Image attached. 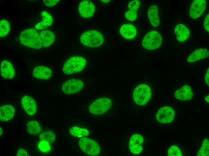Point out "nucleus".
Returning <instances> with one entry per match:
<instances>
[{
	"label": "nucleus",
	"instance_id": "1",
	"mask_svg": "<svg viewBox=\"0 0 209 156\" xmlns=\"http://www.w3.org/2000/svg\"><path fill=\"white\" fill-rule=\"evenodd\" d=\"M19 39L21 44L29 47L39 49L43 46L39 34L34 28L24 30L19 34Z\"/></svg>",
	"mask_w": 209,
	"mask_h": 156
},
{
	"label": "nucleus",
	"instance_id": "2",
	"mask_svg": "<svg viewBox=\"0 0 209 156\" xmlns=\"http://www.w3.org/2000/svg\"><path fill=\"white\" fill-rule=\"evenodd\" d=\"M86 64V59L83 57L76 56L71 57L64 63L62 71L66 74H71L82 70Z\"/></svg>",
	"mask_w": 209,
	"mask_h": 156
},
{
	"label": "nucleus",
	"instance_id": "3",
	"mask_svg": "<svg viewBox=\"0 0 209 156\" xmlns=\"http://www.w3.org/2000/svg\"><path fill=\"white\" fill-rule=\"evenodd\" d=\"M81 43L84 45L91 47L101 46L104 42L102 34L95 30H90L83 33L80 37Z\"/></svg>",
	"mask_w": 209,
	"mask_h": 156
},
{
	"label": "nucleus",
	"instance_id": "4",
	"mask_svg": "<svg viewBox=\"0 0 209 156\" xmlns=\"http://www.w3.org/2000/svg\"><path fill=\"white\" fill-rule=\"evenodd\" d=\"M151 91L150 87L147 85L141 84L134 89L133 97L135 103L139 105L146 104L151 97Z\"/></svg>",
	"mask_w": 209,
	"mask_h": 156
},
{
	"label": "nucleus",
	"instance_id": "5",
	"mask_svg": "<svg viewBox=\"0 0 209 156\" xmlns=\"http://www.w3.org/2000/svg\"><path fill=\"white\" fill-rule=\"evenodd\" d=\"M162 42L161 34L157 31L153 30L147 33L144 37L142 45L146 49L152 50L159 48Z\"/></svg>",
	"mask_w": 209,
	"mask_h": 156
},
{
	"label": "nucleus",
	"instance_id": "6",
	"mask_svg": "<svg viewBox=\"0 0 209 156\" xmlns=\"http://www.w3.org/2000/svg\"><path fill=\"white\" fill-rule=\"evenodd\" d=\"M112 105L111 100L107 98H98L89 105V110L92 114L100 115L108 111Z\"/></svg>",
	"mask_w": 209,
	"mask_h": 156
},
{
	"label": "nucleus",
	"instance_id": "7",
	"mask_svg": "<svg viewBox=\"0 0 209 156\" xmlns=\"http://www.w3.org/2000/svg\"><path fill=\"white\" fill-rule=\"evenodd\" d=\"M78 144L81 149L88 155L96 156L100 152L98 144L91 139L85 137H81L78 140Z\"/></svg>",
	"mask_w": 209,
	"mask_h": 156
},
{
	"label": "nucleus",
	"instance_id": "8",
	"mask_svg": "<svg viewBox=\"0 0 209 156\" xmlns=\"http://www.w3.org/2000/svg\"><path fill=\"white\" fill-rule=\"evenodd\" d=\"M83 86V81L76 79H71L65 81L62 86L63 92L67 94L76 93L82 89Z\"/></svg>",
	"mask_w": 209,
	"mask_h": 156
},
{
	"label": "nucleus",
	"instance_id": "9",
	"mask_svg": "<svg viewBox=\"0 0 209 156\" xmlns=\"http://www.w3.org/2000/svg\"><path fill=\"white\" fill-rule=\"evenodd\" d=\"M175 112L171 107L164 106L161 108L156 115L158 121L162 123H169L174 119Z\"/></svg>",
	"mask_w": 209,
	"mask_h": 156
},
{
	"label": "nucleus",
	"instance_id": "10",
	"mask_svg": "<svg viewBox=\"0 0 209 156\" xmlns=\"http://www.w3.org/2000/svg\"><path fill=\"white\" fill-rule=\"evenodd\" d=\"M206 1L204 0H195L192 3L189 10L190 16L192 19L197 18L201 16L205 10Z\"/></svg>",
	"mask_w": 209,
	"mask_h": 156
},
{
	"label": "nucleus",
	"instance_id": "11",
	"mask_svg": "<svg viewBox=\"0 0 209 156\" xmlns=\"http://www.w3.org/2000/svg\"><path fill=\"white\" fill-rule=\"evenodd\" d=\"M144 139L142 136L139 134H134L131 137L129 142L130 151L133 154H138L143 150L142 145Z\"/></svg>",
	"mask_w": 209,
	"mask_h": 156
},
{
	"label": "nucleus",
	"instance_id": "12",
	"mask_svg": "<svg viewBox=\"0 0 209 156\" xmlns=\"http://www.w3.org/2000/svg\"><path fill=\"white\" fill-rule=\"evenodd\" d=\"M78 10L81 16L84 18H89L94 14L95 8L92 2L89 0H84L80 3Z\"/></svg>",
	"mask_w": 209,
	"mask_h": 156
},
{
	"label": "nucleus",
	"instance_id": "13",
	"mask_svg": "<svg viewBox=\"0 0 209 156\" xmlns=\"http://www.w3.org/2000/svg\"><path fill=\"white\" fill-rule=\"evenodd\" d=\"M21 103L23 109L28 115L32 116L35 114L37 110L36 103L32 97L24 96L21 99Z\"/></svg>",
	"mask_w": 209,
	"mask_h": 156
},
{
	"label": "nucleus",
	"instance_id": "14",
	"mask_svg": "<svg viewBox=\"0 0 209 156\" xmlns=\"http://www.w3.org/2000/svg\"><path fill=\"white\" fill-rule=\"evenodd\" d=\"M0 72L2 77L7 79H12L15 76V70L13 65L7 60H4L1 63Z\"/></svg>",
	"mask_w": 209,
	"mask_h": 156
},
{
	"label": "nucleus",
	"instance_id": "15",
	"mask_svg": "<svg viewBox=\"0 0 209 156\" xmlns=\"http://www.w3.org/2000/svg\"><path fill=\"white\" fill-rule=\"evenodd\" d=\"M32 74L36 79L47 80L51 76L52 72L48 67L43 66H38L33 68Z\"/></svg>",
	"mask_w": 209,
	"mask_h": 156
},
{
	"label": "nucleus",
	"instance_id": "16",
	"mask_svg": "<svg viewBox=\"0 0 209 156\" xmlns=\"http://www.w3.org/2000/svg\"><path fill=\"white\" fill-rule=\"evenodd\" d=\"M174 96L179 100L187 101L192 98L193 93L189 86L184 85L175 91Z\"/></svg>",
	"mask_w": 209,
	"mask_h": 156
},
{
	"label": "nucleus",
	"instance_id": "17",
	"mask_svg": "<svg viewBox=\"0 0 209 156\" xmlns=\"http://www.w3.org/2000/svg\"><path fill=\"white\" fill-rule=\"evenodd\" d=\"M140 4V1L138 0H133L129 2L128 5L129 10L125 14V16L127 20L133 21L136 20L137 10Z\"/></svg>",
	"mask_w": 209,
	"mask_h": 156
},
{
	"label": "nucleus",
	"instance_id": "18",
	"mask_svg": "<svg viewBox=\"0 0 209 156\" xmlns=\"http://www.w3.org/2000/svg\"><path fill=\"white\" fill-rule=\"evenodd\" d=\"M209 51L205 48H199L194 51L188 57L187 62L189 63L195 62L198 60L208 57Z\"/></svg>",
	"mask_w": 209,
	"mask_h": 156
},
{
	"label": "nucleus",
	"instance_id": "19",
	"mask_svg": "<svg viewBox=\"0 0 209 156\" xmlns=\"http://www.w3.org/2000/svg\"><path fill=\"white\" fill-rule=\"evenodd\" d=\"M120 32L121 35L127 39L133 38L137 34V30L135 27L130 24H124L121 27Z\"/></svg>",
	"mask_w": 209,
	"mask_h": 156
},
{
	"label": "nucleus",
	"instance_id": "20",
	"mask_svg": "<svg viewBox=\"0 0 209 156\" xmlns=\"http://www.w3.org/2000/svg\"><path fill=\"white\" fill-rule=\"evenodd\" d=\"M174 32L177 40L180 42H183L187 39L190 35L188 28L182 24H179L176 26Z\"/></svg>",
	"mask_w": 209,
	"mask_h": 156
},
{
	"label": "nucleus",
	"instance_id": "21",
	"mask_svg": "<svg viewBox=\"0 0 209 156\" xmlns=\"http://www.w3.org/2000/svg\"><path fill=\"white\" fill-rule=\"evenodd\" d=\"M15 110L14 107L10 105H4L0 108V119L2 121H8L14 116Z\"/></svg>",
	"mask_w": 209,
	"mask_h": 156
},
{
	"label": "nucleus",
	"instance_id": "22",
	"mask_svg": "<svg viewBox=\"0 0 209 156\" xmlns=\"http://www.w3.org/2000/svg\"><path fill=\"white\" fill-rule=\"evenodd\" d=\"M147 15L152 26L153 27L158 26L159 24L158 8L155 5H151L147 11Z\"/></svg>",
	"mask_w": 209,
	"mask_h": 156
},
{
	"label": "nucleus",
	"instance_id": "23",
	"mask_svg": "<svg viewBox=\"0 0 209 156\" xmlns=\"http://www.w3.org/2000/svg\"><path fill=\"white\" fill-rule=\"evenodd\" d=\"M42 20L37 24L35 28L38 30H44L47 27L50 26L53 24V18L52 16L46 11H43L41 13Z\"/></svg>",
	"mask_w": 209,
	"mask_h": 156
},
{
	"label": "nucleus",
	"instance_id": "24",
	"mask_svg": "<svg viewBox=\"0 0 209 156\" xmlns=\"http://www.w3.org/2000/svg\"><path fill=\"white\" fill-rule=\"evenodd\" d=\"M39 34L44 47H47L50 46L54 42L55 40L54 34L50 31H42L40 32Z\"/></svg>",
	"mask_w": 209,
	"mask_h": 156
},
{
	"label": "nucleus",
	"instance_id": "25",
	"mask_svg": "<svg viewBox=\"0 0 209 156\" xmlns=\"http://www.w3.org/2000/svg\"><path fill=\"white\" fill-rule=\"evenodd\" d=\"M71 135L74 137L81 138L89 135V130L77 126H73L69 130Z\"/></svg>",
	"mask_w": 209,
	"mask_h": 156
},
{
	"label": "nucleus",
	"instance_id": "26",
	"mask_svg": "<svg viewBox=\"0 0 209 156\" xmlns=\"http://www.w3.org/2000/svg\"><path fill=\"white\" fill-rule=\"evenodd\" d=\"M27 129L29 134L33 135L38 134L41 130L38 123L35 120L30 121L28 123Z\"/></svg>",
	"mask_w": 209,
	"mask_h": 156
},
{
	"label": "nucleus",
	"instance_id": "27",
	"mask_svg": "<svg viewBox=\"0 0 209 156\" xmlns=\"http://www.w3.org/2000/svg\"><path fill=\"white\" fill-rule=\"evenodd\" d=\"M39 138L41 140L47 141L50 144L55 141V136L53 132L47 130L41 133L40 135Z\"/></svg>",
	"mask_w": 209,
	"mask_h": 156
},
{
	"label": "nucleus",
	"instance_id": "28",
	"mask_svg": "<svg viewBox=\"0 0 209 156\" xmlns=\"http://www.w3.org/2000/svg\"><path fill=\"white\" fill-rule=\"evenodd\" d=\"M197 156H209V141L207 139L203 141L201 148L197 152Z\"/></svg>",
	"mask_w": 209,
	"mask_h": 156
},
{
	"label": "nucleus",
	"instance_id": "29",
	"mask_svg": "<svg viewBox=\"0 0 209 156\" xmlns=\"http://www.w3.org/2000/svg\"><path fill=\"white\" fill-rule=\"evenodd\" d=\"M10 25L8 21L3 20L0 22V36L3 37L7 35L10 30Z\"/></svg>",
	"mask_w": 209,
	"mask_h": 156
},
{
	"label": "nucleus",
	"instance_id": "30",
	"mask_svg": "<svg viewBox=\"0 0 209 156\" xmlns=\"http://www.w3.org/2000/svg\"><path fill=\"white\" fill-rule=\"evenodd\" d=\"M168 155L169 156H182V153L179 148L176 146H172L168 149Z\"/></svg>",
	"mask_w": 209,
	"mask_h": 156
},
{
	"label": "nucleus",
	"instance_id": "31",
	"mask_svg": "<svg viewBox=\"0 0 209 156\" xmlns=\"http://www.w3.org/2000/svg\"><path fill=\"white\" fill-rule=\"evenodd\" d=\"M38 147L42 152H47L50 149V144L47 142L41 140L38 143Z\"/></svg>",
	"mask_w": 209,
	"mask_h": 156
},
{
	"label": "nucleus",
	"instance_id": "32",
	"mask_svg": "<svg viewBox=\"0 0 209 156\" xmlns=\"http://www.w3.org/2000/svg\"><path fill=\"white\" fill-rule=\"evenodd\" d=\"M44 4L48 7L53 6L56 4L59 1V0H43Z\"/></svg>",
	"mask_w": 209,
	"mask_h": 156
},
{
	"label": "nucleus",
	"instance_id": "33",
	"mask_svg": "<svg viewBox=\"0 0 209 156\" xmlns=\"http://www.w3.org/2000/svg\"><path fill=\"white\" fill-rule=\"evenodd\" d=\"M209 14L206 16L204 20V26L205 30L208 32L209 31Z\"/></svg>",
	"mask_w": 209,
	"mask_h": 156
},
{
	"label": "nucleus",
	"instance_id": "34",
	"mask_svg": "<svg viewBox=\"0 0 209 156\" xmlns=\"http://www.w3.org/2000/svg\"><path fill=\"white\" fill-rule=\"evenodd\" d=\"M17 156H29L27 152L24 149L22 148H20L17 151Z\"/></svg>",
	"mask_w": 209,
	"mask_h": 156
},
{
	"label": "nucleus",
	"instance_id": "35",
	"mask_svg": "<svg viewBox=\"0 0 209 156\" xmlns=\"http://www.w3.org/2000/svg\"><path fill=\"white\" fill-rule=\"evenodd\" d=\"M209 68L207 70L205 76V80L206 83L209 86Z\"/></svg>",
	"mask_w": 209,
	"mask_h": 156
},
{
	"label": "nucleus",
	"instance_id": "36",
	"mask_svg": "<svg viewBox=\"0 0 209 156\" xmlns=\"http://www.w3.org/2000/svg\"><path fill=\"white\" fill-rule=\"evenodd\" d=\"M209 95H207L205 97V100L207 102H209Z\"/></svg>",
	"mask_w": 209,
	"mask_h": 156
},
{
	"label": "nucleus",
	"instance_id": "37",
	"mask_svg": "<svg viewBox=\"0 0 209 156\" xmlns=\"http://www.w3.org/2000/svg\"><path fill=\"white\" fill-rule=\"evenodd\" d=\"M101 1L102 2H103L104 3H107L109 2L110 1V0H101Z\"/></svg>",
	"mask_w": 209,
	"mask_h": 156
},
{
	"label": "nucleus",
	"instance_id": "38",
	"mask_svg": "<svg viewBox=\"0 0 209 156\" xmlns=\"http://www.w3.org/2000/svg\"><path fill=\"white\" fill-rule=\"evenodd\" d=\"M2 129L1 128V127H0V135L2 134Z\"/></svg>",
	"mask_w": 209,
	"mask_h": 156
}]
</instances>
